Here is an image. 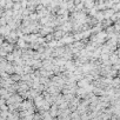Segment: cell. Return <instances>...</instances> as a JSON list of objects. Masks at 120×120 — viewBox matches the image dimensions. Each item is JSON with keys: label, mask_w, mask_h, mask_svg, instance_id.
I'll return each mask as SVG.
<instances>
[{"label": "cell", "mask_w": 120, "mask_h": 120, "mask_svg": "<svg viewBox=\"0 0 120 120\" xmlns=\"http://www.w3.org/2000/svg\"><path fill=\"white\" fill-rule=\"evenodd\" d=\"M15 46L21 48V49H27L28 48V42H26L22 38H18L15 41Z\"/></svg>", "instance_id": "cell-1"}, {"label": "cell", "mask_w": 120, "mask_h": 120, "mask_svg": "<svg viewBox=\"0 0 120 120\" xmlns=\"http://www.w3.org/2000/svg\"><path fill=\"white\" fill-rule=\"evenodd\" d=\"M64 35H65V32H64V31H61V30L55 28V30L53 31V37H54V39H55V40H60Z\"/></svg>", "instance_id": "cell-2"}, {"label": "cell", "mask_w": 120, "mask_h": 120, "mask_svg": "<svg viewBox=\"0 0 120 120\" xmlns=\"http://www.w3.org/2000/svg\"><path fill=\"white\" fill-rule=\"evenodd\" d=\"M10 32H11V28L8 27V25H7V24H6V25H4V26H0V33H1V35H3V37L8 35V34H10Z\"/></svg>", "instance_id": "cell-3"}, {"label": "cell", "mask_w": 120, "mask_h": 120, "mask_svg": "<svg viewBox=\"0 0 120 120\" xmlns=\"http://www.w3.org/2000/svg\"><path fill=\"white\" fill-rule=\"evenodd\" d=\"M92 93H93L94 95H97V97H101V95L105 94V90L101 88V87H93Z\"/></svg>", "instance_id": "cell-4"}, {"label": "cell", "mask_w": 120, "mask_h": 120, "mask_svg": "<svg viewBox=\"0 0 120 120\" xmlns=\"http://www.w3.org/2000/svg\"><path fill=\"white\" fill-rule=\"evenodd\" d=\"M102 13H104V18H105V19H109V18L112 17V14L114 13V11H113L112 8H105V10L102 11Z\"/></svg>", "instance_id": "cell-5"}, {"label": "cell", "mask_w": 120, "mask_h": 120, "mask_svg": "<svg viewBox=\"0 0 120 120\" xmlns=\"http://www.w3.org/2000/svg\"><path fill=\"white\" fill-rule=\"evenodd\" d=\"M5 72H7L8 74H12V73H14V66H13V64L12 63H7V65H6V67H5V70H4Z\"/></svg>", "instance_id": "cell-6"}, {"label": "cell", "mask_w": 120, "mask_h": 120, "mask_svg": "<svg viewBox=\"0 0 120 120\" xmlns=\"http://www.w3.org/2000/svg\"><path fill=\"white\" fill-rule=\"evenodd\" d=\"M28 93H30V99H34L40 92H39L37 88H32V87H31V88L28 90Z\"/></svg>", "instance_id": "cell-7"}, {"label": "cell", "mask_w": 120, "mask_h": 120, "mask_svg": "<svg viewBox=\"0 0 120 120\" xmlns=\"http://www.w3.org/2000/svg\"><path fill=\"white\" fill-rule=\"evenodd\" d=\"M93 17H94L99 22H101V21L105 19V18H104V13H102V11H97V12H95V14H94Z\"/></svg>", "instance_id": "cell-8"}, {"label": "cell", "mask_w": 120, "mask_h": 120, "mask_svg": "<svg viewBox=\"0 0 120 120\" xmlns=\"http://www.w3.org/2000/svg\"><path fill=\"white\" fill-rule=\"evenodd\" d=\"M28 18L31 21H39V14L37 12H32L28 14Z\"/></svg>", "instance_id": "cell-9"}, {"label": "cell", "mask_w": 120, "mask_h": 120, "mask_svg": "<svg viewBox=\"0 0 120 120\" xmlns=\"http://www.w3.org/2000/svg\"><path fill=\"white\" fill-rule=\"evenodd\" d=\"M109 19L112 20V22H115V21H118V20L120 19V12H114Z\"/></svg>", "instance_id": "cell-10"}, {"label": "cell", "mask_w": 120, "mask_h": 120, "mask_svg": "<svg viewBox=\"0 0 120 120\" xmlns=\"http://www.w3.org/2000/svg\"><path fill=\"white\" fill-rule=\"evenodd\" d=\"M10 78H11L14 82H18V81L20 80V74H18V73H12V74H10Z\"/></svg>", "instance_id": "cell-11"}, {"label": "cell", "mask_w": 120, "mask_h": 120, "mask_svg": "<svg viewBox=\"0 0 120 120\" xmlns=\"http://www.w3.org/2000/svg\"><path fill=\"white\" fill-rule=\"evenodd\" d=\"M5 59L7 60V61H8V63H13L15 58H14V55L12 54V52H10V53H7V54H6V56H5Z\"/></svg>", "instance_id": "cell-12"}, {"label": "cell", "mask_w": 120, "mask_h": 120, "mask_svg": "<svg viewBox=\"0 0 120 120\" xmlns=\"http://www.w3.org/2000/svg\"><path fill=\"white\" fill-rule=\"evenodd\" d=\"M44 38H45V41H46V42H48V41L53 40V39H54V37H53V32H51V33H47V34H46Z\"/></svg>", "instance_id": "cell-13"}, {"label": "cell", "mask_w": 120, "mask_h": 120, "mask_svg": "<svg viewBox=\"0 0 120 120\" xmlns=\"http://www.w3.org/2000/svg\"><path fill=\"white\" fill-rule=\"evenodd\" d=\"M111 8H112L114 12H119V10H120V3H118V4H113Z\"/></svg>", "instance_id": "cell-14"}, {"label": "cell", "mask_w": 120, "mask_h": 120, "mask_svg": "<svg viewBox=\"0 0 120 120\" xmlns=\"http://www.w3.org/2000/svg\"><path fill=\"white\" fill-rule=\"evenodd\" d=\"M84 7H85V6H84V3H82V1H80L79 4H77V5H75V11H81Z\"/></svg>", "instance_id": "cell-15"}, {"label": "cell", "mask_w": 120, "mask_h": 120, "mask_svg": "<svg viewBox=\"0 0 120 120\" xmlns=\"http://www.w3.org/2000/svg\"><path fill=\"white\" fill-rule=\"evenodd\" d=\"M37 42H38L39 45H42V44L46 42V41H45V38H44V37H38V38H37Z\"/></svg>", "instance_id": "cell-16"}, {"label": "cell", "mask_w": 120, "mask_h": 120, "mask_svg": "<svg viewBox=\"0 0 120 120\" xmlns=\"http://www.w3.org/2000/svg\"><path fill=\"white\" fill-rule=\"evenodd\" d=\"M113 3L114 4H118V3H120V0H113Z\"/></svg>", "instance_id": "cell-17"}]
</instances>
